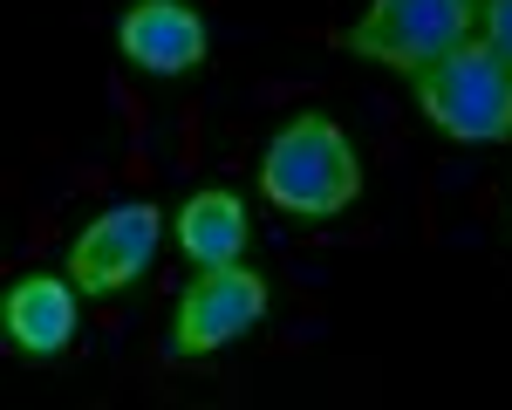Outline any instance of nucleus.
Here are the masks:
<instances>
[{"instance_id":"obj_1","label":"nucleus","mask_w":512,"mask_h":410,"mask_svg":"<svg viewBox=\"0 0 512 410\" xmlns=\"http://www.w3.org/2000/svg\"><path fill=\"white\" fill-rule=\"evenodd\" d=\"M260 192L294 212V219H335L362 199V164H355V144L342 137V123L308 110L287 130H274L267 158H260Z\"/></svg>"},{"instance_id":"obj_2","label":"nucleus","mask_w":512,"mask_h":410,"mask_svg":"<svg viewBox=\"0 0 512 410\" xmlns=\"http://www.w3.org/2000/svg\"><path fill=\"white\" fill-rule=\"evenodd\" d=\"M410 89H417V110L458 144H506L512 137V62H499L478 35L424 62Z\"/></svg>"},{"instance_id":"obj_3","label":"nucleus","mask_w":512,"mask_h":410,"mask_svg":"<svg viewBox=\"0 0 512 410\" xmlns=\"http://www.w3.org/2000/svg\"><path fill=\"white\" fill-rule=\"evenodd\" d=\"M478 7L485 0H369V14L349 28V55L417 76L424 62L478 35Z\"/></svg>"},{"instance_id":"obj_4","label":"nucleus","mask_w":512,"mask_h":410,"mask_svg":"<svg viewBox=\"0 0 512 410\" xmlns=\"http://www.w3.org/2000/svg\"><path fill=\"white\" fill-rule=\"evenodd\" d=\"M158 240H164V212L151 199L110 205V212H96L76 233L69 274H76L82 294H123L130 281H144V267L158 260Z\"/></svg>"},{"instance_id":"obj_5","label":"nucleus","mask_w":512,"mask_h":410,"mask_svg":"<svg viewBox=\"0 0 512 410\" xmlns=\"http://www.w3.org/2000/svg\"><path fill=\"white\" fill-rule=\"evenodd\" d=\"M267 315V281L260 274H246V267H205L192 287H185V301L171 308V356H212V349H226L239 342L246 328H260Z\"/></svg>"},{"instance_id":"obj_6","label":"nucleus","mask_w":512,"mask_h":410,"mask_svg":"<svg viewBox=\"0 0 512 410\" xmlns=\"http://www.w3.org/2000/svg\"><path fill=\"white\" fill-rule=\"evenodd\" d=\"M117 48L151 76H185L205 62V21L192 0H137L117 21Z\"/></svg>"},{"instance_id":"obj_7","label":"nucleus","mask_w":512,"mask_h":410,"mask_svg":"<svg viewBox=\"0 0 512 410\" xmlns=\"http://www.w3.org/2000/svg\"><path fill=\"white\" fill-rule=\"evenodd\" d=\"M76 281H62V274H28V281L7 287V301H0V335H7V349H21V356H62L69 342H76Z\"/></svg>"},{"instance_id":"obj_8","label":"nucleus","mask_w":512,"mask_h":410,"mask_svg":"<svg viewBox=\"0 0 512 410\" xmlns=\"http://www.w3.org/2000/svg\"><path fill=\"white\" fill-rule=\"evenodd\" d=\"M253 240V226H246V205L233 192H192L185 212H178V253L198 260V267H233L239 253Z\"/></svg>"},{"instance_id":"obj_9","label":"nucleus","mask_w":512,"mask_h":410,"mask_svg":"<svg viewBox=\"0 0 512 410\" xmlns=\"http://www.w3.org/2000/svg\"><path fill=\"white\" fill-rule=\"evenodd\" d=\"M478 41H485L499 62H512V0H485V7H478Z\"/></svg>"}]
</instances>
